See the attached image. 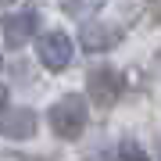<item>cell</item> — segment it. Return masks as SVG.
Returning a JSON list of instances; mask_svg holds the SVG:
<instances>
[{
	"mask_svg": "<svg viewBox=\"0 0 161 161\" xmlns=\"http://www.w3.org/2000/svg\"><path fill=\"white\" fill-rule=\"evenodd\" d=\"M47 118H50L54 136H61V140H79L82 129H86V100L75 97V93H68V97H61L50 111H47Z\"/></svg>",
	"mask_w": 161,
	"mask_h": 161,
	"instance_id": "obj_1",
	"label": "cell"
},
{
	"mask_svg": "<svg viewBox=\"0 0 161 161\" xmlns=\"http://www.w3.org/2000/svg\"><path fill=\"white\" fill-rule=\"evenodd\" d=\"M86 82H90V100H93V108H100V111L115 108V100H118V93H122V75H118L115 68L100 64V68L90 72Z\"/></svg>",
	"mask_w": 161,
	"mask_h": 161,
	"instance_id": "obj_2",
	"label": "cell"
},
{
	"mask_svg": "<svg viewBox=\"0 0 161 161\" xmlns=\"http://www.w3.org/2000/svg\"><path fill=\"white\" fill-rule=\"evenodd\" d=\"M40 61H43V68H50V72H64L72 64V54H75V47H72V40L64 32H47V36H40Z\"/></svg>",
	"mask_w": 161,
	"mask_h": 161,
	"instance_id": "obj_3",
	"label": "cell"
},
{
	"mask_svg": "<svg viewBox=\"0 0 161 161\" xmlns=\"http://www.w3.org/2000/svg\"><path fill=\"white\" fill-rule=\"evenodd\" d=\"M40 29V14L36 11H18V14H4L0 22V32H4L7 47H25L32 40V32Z\"/></svg>",
	"mask_w": 161,
	"mask_h": 161,
	"instance_id": "obj_4",
	"label": "cell"
},
{
	"mask_svg": "<svg viewBox=\"0 0 161 161\" xmlns=\"http://www.w3.org/2000/svg\"><path fill=\"white\" fill-rule=\"evenodd\" d=\"M36 111L29 108H14V111H0V136L7 140H32L36 136Z\"/></svg>",
	"mask_w": 161,
	"mask_h": 161,
	"instance_id": "obj_5",
	"label": "cell"
},
{
	"mask_svg": "<svg viewBox=\"0 0 161 161\" xmlns=\"http://www.w3.org/2000/svg\"><path fill=\"white\" fill-rule=\"evenodd\" d=\"M122 40V29H115V25H100V22H86L79 29V43L86 47L90 54H104V50H111Z\"/></svg>",
	"mask_w": 161,
	"mask_h": 161,
	"instance_id": "obj_6",
	"label": "cell"
},
{
	"mask_svg": "<svg viewBox=\"0 0 161 161\" xmlns=\"http://www.w3.org/2000/svg\"><path fill=\"white\" fill-rule=\"evenodd\" d=\"M108 0H61V11L72 14V18H86V14H97Z\"/></svg>",
	"mask_w": 161,
	"mask_h": 161,
	"instance_id": "obj_7",
	"label": "cell"
},
{
	"mask_svg": "<svg viewBox=\"0 0 161 161\" xmlns=\"http://www.w3.org/2000/svg\"><path fill=\"white\" fill-rule=\"evenodd\" d=\"M111 158H115V161H150V158H147V150L140 147L136 140H122V143L111 150Z\"/></svg>",
	"mask_w": 161,
	"mask_h": 161,
	"instance_id": "obj_8",
	"label": "cell"
},
{
	"mask_svg": "<svg viewBox=\"0 0 161 161\" xmlns=\"http://www.w3.org/2000/svg\"><path fill=\"white\" fill-rule=\"evenodd\" d=\"M7 108V86H0V111Z\"/></svg>",
	"mask_w": 161,
	"mask_h": 161,
	"instance_id": "obj_9",
	"label": "cell"
},
{
	"mask_svg": "<svg viewBox=\"0 0 161 161\" xmlns=\"http://www.w3.org/2000/svg\"><path fill=\"white\" fill-rule=\"evenodd\" d=\"M11 4H14V0H0V7H11Z\"/></svg>",
	"mask_w": 161,
	"mask_h": 161,
	"instance_id": "obj_10",
	"label": "cell"
},
{
	"mask_svg": "<svg viewBox=\"0 0 161 161\" xmlns=\"http://www.w3.org/2000/svg\"><path fill=\"white\" fill-rule=\"evenodd\" d=\"M154 64H158V72H161V50H158V61H154Z\"/></svg>",
	"mask_w": 161,
	"mask_h": 161,
	"instance_id": "obj_11",
	"label": "cell"
}]
</instances>
